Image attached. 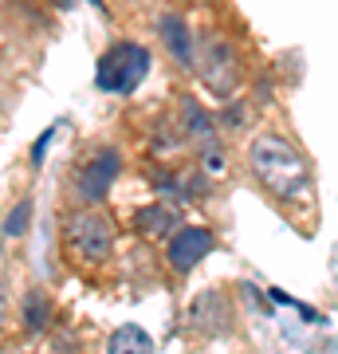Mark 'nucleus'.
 Here are the masks:
<instances>
[{
  "label": "nucleus",
  "mask_w": 338,
  "mask_h": 354,
  "mask_svg": "<svg viewBox=\"0 0 338 354\" xmlns=\"http://www.w3.org/2000/svg\"><path fill=\"white\" fill-rule=\"evenodd\" d=\"M146 75H150V51L134 44V39L111 44L99 55V67H95V83L106 95H130Z\"/></svg>",
  "instance_id": "f03ea898"
},
{
  "label": "nucleus",
  "mask_w": 338,
  "mask_h": 354,
  "mask_svg": "<svg viewBox=\"0 0 338 354\" xmlns=\"http://www.w3.org/2000/svg\"><path fill=\"white\" fill-rule=\"evenodd\" d=\"M200 79L216 99H228L236 87V48L220 36H209L200 44Z\"/></svg>",
  "instance_id": "39448f33"
},
{
  "label": "nucleus",
  "mask_w": 338,
  "mask_h": 354,
  "mask_svg": "<svg viewBox=\"0 0 338 354\" xmlns=\"http://www.w3.org/2000/svg\"><path fill=\"white\" fill-rule=\"evenodd\" d=\"M248 169L276 201L295 205L311 197V169L283 134H260L248 146Z\"/></svg>",
  "instance_id": "f257e3e1"
},
{
  "label": "nucleus",
  "mask_w": 338,
  "mask_h": 354,
  "mask_svg": "<svg viewBox=\"0 0 338 354\" xmlns=\"http://www.w3.org/2000/svg\"><path fill=\"white\" fill-rule=\"evenodd\" d=\"M63 244H67L71 256L83 260V264H102L114 248V225L102 213H95V209L71 213L63 221Z\"/></svg>",
  "instance_id": "7ed1b4c3"
},
{
  "label": "nucleus",
  "mask_w": 338,
  "mask_h": 354,
  "mask_svg": "<svg viewBox=\"0 0 338 354\" xmlns=\"http://www.w3.org/2000/svg\"><path fill=\"white\" fill-rule=\"evenodd\" d=\"M28 216H32V201H20V205H12L8 209V221H4V236L8 241H16V236H24V228H28Z\"/></svg>",
  "instance_id": "f8f14e48"
},
{
  "label": "nucleus",
  "mask_w": 338,
  "mask_h": 354,
  "mask_svg": "<svg viewBox=\"0 0 338 354\" xmlns=\"http://www.w3.org/2000/svg\"><path fill=\"white\" fill-rule=\"evenodd\" d=\"M48 319H51V304L44 291H28L24 295V327L32 330V335H39V330H48Z\"/></svg>",
  "instance_id": "9b49d317"
},
{
  "label": "nucleus",
  "mask_w": 338,
  "mask_h": 354,
  "mask_svg": "<svg viewBox=\"0 0 338 354\" xmlns=\"http://www.w3.org/2000/svg\"><path fill=\"white\" fill-rule=\"evenodd\" d=\"M134 225H138V232H146V236H162V232H169V228L177 225V213L165 209V205H150V209H142V213L134 216Z\"/></svg>",
  "instance_id": "9d476101"
},
{
  "label": "nucleus",
  "mask_w": 338,
  "mask_h": 354,
  "mask_svg": "<svg viewBox=\"0 0 338 354\" xmlns=\"http://www.w3.org/2000/svg\"><path fill=\"white\" fill-rule=\"evenodd\" d=\"M106 354H153V339L142 327H134V323H122L118 330H111Z\"/></svg>",
  "instance_id": "1a4fd4ad"
},
{
  "label": "nucleus",
  "mask_w": 338,
  "mask_h": 354,
  "mask_svg": "<svg viewBox=\"0 0 338 354\" xmlns=\"http://www.w3.org/2000/svg\"><path fill=\"white\" fill-rule=\"evenodd\" d=\"M228 304L220 291H205V295H197V304H193V311H189V323L197 330H205V335H220V330H228Z\"/></svg>",
  "instance_id": "0eeeda50"
},
{
  "label": "nucleus",
  "mask_w": 338,
  "mask_h": 354,
  "mask_svg": "<svg viewBox=\"0 0 338 354\" xmlns=\"http://www.w3.org/2000/svg\"><path fill=\"white\" fill-rule=\"evenodd\" d=\"M162 39H165V48L173 51V59L181 67H193V39H189V28L181 16H162Z\"/></svg>",
  "instance_id": "6e6552de"
},
{
  "label": "nucleus",
  "mask_w": 338,
  "mask_h": 354,
  "mask_svg": "<svg viewBox=\"0 0 338 354\" xmlns=\"http://www.w3.org/2000/svg\"><path fill=\"white\" fill-rule=\"evenodd\" d=\"M209 252H213V232L209 228H177L169 236V244H165V260H169L173 272L197 268Z\"/></svg>",
  "instance_id": "423d86ee"
},
{
  "label": "nucleus",
  "mask_w": 338,
  "mask_h": 354,
  "mask_svg": "<svg viewBox=\"0 0 338 354\" xmlns=\"http://www.w3.org/2000/svg\"><path fill=\"white\" fill-rule=\"evenodd\" d=\"M51 134H55V127H48L44 134H39V142H36V150H32V162H44V150H48V142H51Z\"/></svg>",
  "instance_id": "ddd939ff"
},
{
  "label": "nucleus",
  "mask_w": 338,
  "mask_h": 354,
  "mask_svg": "<svg viewBox=\"0 0 338 354\" xmlns=\"http://www.w3.org/2000/svg\"><path fill=\"white\" fill-rule=\"evenodd\" d=\"M118 169H122V153L118 150H111V146L95 150L87 162L75 169V197L79 201H87V205H99L102 197L111 193Z\"/></svg>",
  "instance_id": "20e7f679"
}]
</instances>
